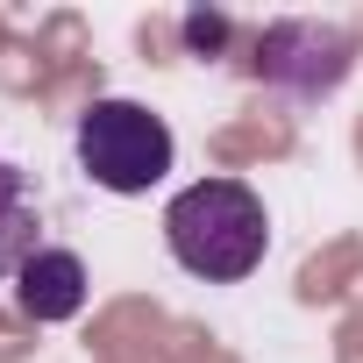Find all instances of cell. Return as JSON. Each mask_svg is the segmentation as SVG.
<instances>
[{
	"label": "cell",
	"mask_w": 363,
	"mask_h": 363,
	"mask_svg": "<svg viewBox=\"0 0 363 363\" xmlns=\"http://www.w3.org/2000/svg\"><path fill=\"white\" fill-rule=\"evenodd\" d=\"M164 242L178 271H193L207 285H242L271 257V214L242 178H193L164 207Z\"/></svg>",
	"instance_id": "1"
},
{
	"label": "cell",
	"mask_w": 363,
	"mask_h": 363,
	"mask_svg": "<svg viewBox=\"0 0 363 363\" xmlns=\"http://www.w3.org/2000/svg\"><path fill=\"white\" fill-rule=\"evenodd\" d=\"M72 150H79V171L93 178L100 193H114V200H135V193L164 186L171 164H178L171 121L150 114L143 100H93V107L79 114Z\"/></svg>",
	"instance_id": "2"
},
{
	"label": "cell",
	"mask_w": 363,
	"mask_h": 363,
	"mask_svg": "<svg viewBox=\"0 0 363 363\" xmlns=\"http://www.w3.org/2000/svg\"><path fill=\"white\" fill-rule=\"evenodd\" d=\"M356 72V36L335 29V22H313V15H285L257 36V79L285 100H328L342 93V79Z\"/></svg>",
	"instance_id": "3"
},
{
	"label": "cell",
	"mask_w": 363,
	"mask_h": 363,
	"mask_svg": "<svg viewBox=\"0 0 363 363\" xmlns=\"http://www.w3.org/2000/svg\"><path fill=\"white\" fill-rule=\"evenodd\" d=\"M86 292H93L86 257H79V250H57V242H43V250L22 264V278H15V306H22L36 328L79 320V313H86Z\"/></svg>",
	"instance_id": "4"
},
{
	"label": "cell",
	"mask_w": 363,
	"mask_h": 363,
	"mask_svg": "<svg viewBox=\"0 0 363 363\" xmlns=\"http://www.w3.org/2000/svg\"><path fill=\"white\" fill-rule=\"evenodd\" d=\"M36 250H43V214L29 193V171L0 157V278H22Z\"/></svg>",
	"instance_id": "5"
},
{
	"label": "cell",
	"mask_w": 363,
	"mask_h": 363,
	"mask_svg": "<svg viewBox=\"0 0 363 363\" xmlns=\"http://www.w3.org/2000/svg\"><path fill=\"white\" fill-rule=\"evenodd\" d=\"M178 36H186L193 57H214V50L228 43V15H221V8H193L186 22H178Z\"/></svg>",
	"instance_id": "6"
}]
</instances>
